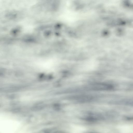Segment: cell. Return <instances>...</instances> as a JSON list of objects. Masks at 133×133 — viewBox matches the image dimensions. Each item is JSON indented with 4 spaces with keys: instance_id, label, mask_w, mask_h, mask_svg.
<instances>
[{
    "instance_id": "1",
    "label": "cell",
    "mask_w": 133,
    "mask_h": 133,
    "mask_svg": "<svg viewBox=\"0 0 133 133\" xmlns=\"http://www.w3.org/2000/svg\"><path fill=\"white\" fill-rule=\"evenodd\" d=\"M21 127V123L14 118L4 115L0 118V131L2 132H15L19 131Z\"/></svg>"
},
{
    "instance_id": "2",
    "label": "cell",
    "mask_w": 133,
    "mask_h": 133,
    "mask_svg": "<svg viewBox=\"0 0 133 133\" xmlns=\"http://www.w3.org/2000/svg\"><path fill=\"white\" fill-rule=\"evenodd\" d=\"M85 130V129L83 127L79 125H73L72 127L71 131L73 133H81Z\"/></svg>"
}]
</instances>
